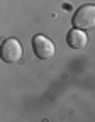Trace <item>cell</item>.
<instances>
[{
  "label": "cell",
  "mask_w": 95,
  "mask_h": 122,
  "mask_svg": "<svg viewBox=\"0 0 95 122\" xmlns=\"http://www.w3.org/2000/svg\"><path fill=\"white\" fill-rule=\"evenodd\" d=\"M22 44L15 37H9L0 44V58L5 63H19L22 59Z\"/></svg>",
  "instance_id": "1"
},
{
  "label": "cell",
  "mask_w": 95,
  "mask_h": 122,
  "mask_svg": "<svg viewBox=\"0 0 95 122\" xmlns=\"http://www.w3.org/2000/svg\"><path fill=\"white\" fill-rule=\"evenodd\" d=\"M66 42H68L70 48H73V49H85L87 44H88V37L85 34V30L73 29V30H70L68 36H66Z\"/></svg>",
  "instance_id": "4"
},
{
  "label": "cell",
  "mask_w": 95,
  "mask_h": 122,
  "mask_svg": "<svg viewBox=\"0 0 95 122\" xmlns=\"http://www.w3.org/2000/svg\"><path fill=\"white\" fill-rule=\"evenodd\" d=\"M32 49L39 59H51L54 56V42L51 39H48L46 36H34L32 37Z\"/></svg>",
  "instance_id": "3"
},
{
  "label": "cell",
  "mask_w": 95,
  "mask_h": 122,
  "mask_svg": "<svg viewBox=\"0 0 95 122\" xmlns=\"http://www.w3.org/2000/svg\"><path fill=\"white\" fill-rule=\"evenodd\" d=\"M73 25L75 29L88 30L95 27V5H82L73 15Z\"/></svg>",
  "instance_id": "2"
}]
</instances>
